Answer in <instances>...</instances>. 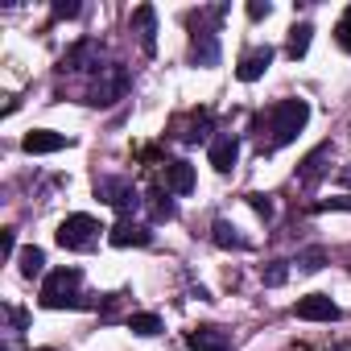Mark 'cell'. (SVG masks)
Returning a JSON list of instances; mask_svg holds the SVG:
<instances>
[{
  "label": "cell",
  "instance_id": "cell-17",
  "mask_svg": "<svg viewBox=\"0 0 351 351\" xmlns=\"http://www.w3.org/2000/svg\"><path fill=\"white\" fill-rule=\"evenodd\" d=\"M132 21H136V34H141V46L153 54V34H157V17H153V9L149 5H141L136 13H132Z\"/></svg>",
  "mask_w": 351,
  "mask_h": 351
},
{
  "label": "cell",
  "instance_id": "cell-13",
  "mask_svg": "<svg viewBox=\"0 0 351 351\" xmlns=\"http://www.w3.org/2000/svg\"><path fill=\"white\" fill-rule=\"evenodd\" d=\"M236 157H240V141H236L232 132H223V136L211 141V165H215L219 173H228V169L236 165Z\"/></svg>",
  "mask_w": 351,
  "mask_h": 351
},
{
  "label": "cell",
  "instance_id": "cell-4",
  "mask_svg": "<svg viewBox=\"0 0 351 351\" xmlns=\"http://www.w3.org/2000/svg\"><path fill=\"white\" fill-rule=\"evenodd\" d=\"M95 195H99V199H104L108 207H116V211H120L124 219H128V215H132V211H136V207L145 203V199L136 195V186H132L128 178H99V182H95Z\"/></svg>",
  "mask_w": 351,
  "mask_h": 351
},
{
  "label": "cell",
  "instance_id": "cell-11",
  "mask_svg": "<svg viewBox=\"0 0 351 351\" xmlns=\"http://www.w3.org/2000/svg\"><path fill=\"white\" fill-rule=\"evenodd\" d=\"M165 191L191 195V191H195V165H191V161H169V165H165Z\"/></svg>",
  "mask_w": 351,
  "mask_h": 351
},
{
  "label": "cell",
  "instance_id": "cell-2",
  "mask_svg": "<svg viewBox=\"0 0 351 351\" xmlns=\"http://www.w3.org/2000/svg\"><path fill=\"white\" fill-rule=\"evenodd\" d=\"M79 281H83V273H79V269H58V273H50V277H46V285H42V306H46V310H62V306H71V310L99 306V302L79 298V293H75V289H79Z\"/></svg>",
  "mask_w": 351,
  "mask_h": 351
},
{
  "label": "cell",
  "instance_id": "cell-26",
  "mask_svg": "<svg viewBox=\"0 0 351 351\" xmlns=\"http://www.w3.org/2000/svg\"><path fill=\"white\" fill-rule=\"evenodd\" d=\"M318 211H351V195L347 199H326V203H318Z\"/></svg>",
  "mask_w": 351,
  "mask_h": 351
},
{
  "label": "cell",
  "instance_id": "cell-25",
  "mask_svg": "<svg viewBox=\"0 0 351 351\" xmlns=\"http://www.w3.org/2000/svg\"><path fill=\"white\" fill-rule=\"evenodd\" d=\"M248 203H252V211H256L261 219H273V199H269V195H248Z\"/></svg>",
  "mask_w": 351,
  "mask_h": 351
},
{
  "label": "cell",
  "instance_id": "cell-20",
  "mask_svg": "<svg viewBox=\"0 0 351 351\" xmlns=\"http://www.w3.org/2000/svg\"><path fill=\"white\" fill-rule=\"evenodd\" d=\"M298 273H318L322 265H326V248H306V252H298Z\"/></svg>",
  "mask_w": 351,
  "mask_h": 351
},
{
  "label": "cell",
  "instance_id": "cell-8",
  "mask_svg": "<svg viewBox=\"0 0 351 351\" xmlns=\"http://www.w3.org/2000/svg\"><path fill=\"white\" fill-rule=\"evenodd\" d=\"M186 347L191 351H232V335L219 326H195L186 335Z\"/></svg>",
  "mask_w": 351,
  "mask_h": 351
},
{
  "label": "cell",
  "instance_id": "cell-10",
  "mask_svg": "<svg viewBox=\"0 0 351 351\" xmlns=\"http://www.w3.org/2000/svg\"><path fill=\"white\" fill-rule=\"evenodd\" d=\"M269 62H273V50H269V46L248 50V54L240 58V66H236V79H240V83H256V79L269 71Z\"/></svg>",
  "mask_w": 351,
  "mask_h": 351
},
{
  "label": "cell",
  "instance_id": "cell-18",
  "mask_svg": "<svg viewBox=\"0 0 351 351\" xmlns=\"http://www.w3.org/2000/svg\"><path fill=\"white\" fill-rule=\"evenodd\" d=\"M145 203H149V215H153L157 223H161V219H173V215H178V207H173V199H169V195H161V191H153V195H149Z\"/></svg>",
  "mask_w": 351,
  "mask_h": 351
},
{
  "label": "cell",
  "instance_id": "cell-5",
  "mask_svg": "<svg viewBox=\"0 0 351 351\" xmlns=\"http://www.w3.org/2000/svg\"><path fill=\"white\" fill-rule=\"evenodd\" d=\"M293 314H298V318H306V322H335L343 310H339L326 293H310V298H302V302L293 306Z\"/></svg>",
  "mask_w": 351,
  "mask_h": 351
},
{
  "label": "cell",
  "instance_id": "cell-15",
  "mask_svg": "<svg viewBox=\"0 0 351 351\" xmlns=\"http://www.w3.org/2000/svg\"><path fill=\"white\" fill-rule=\"evenodd\" d=\"M211 240H215L219 248H232V252H248V248H252V244H248V236H240V228H236V223H228V219H215Z\"/></svg>",
  "mask_w": 351,
  "mask_h": 351
},
{
  "label": "cell",
  "instance_id": "cell-22",
  "mask_svg": "<svg viewBox=\"0 0 351 351\" xmlns=\"http://www.w3.org/2000/svg\"><path fill=\"white\" fill-rule=\"evenodd\" d=\"M128 330H132V335H157V330H161V318H157V314H132V318H128Z\"/></svg>",
  "mask_w": 351,
  "mask_h": 351
},
{
  "label": "cell",
  "instance_id": "cell-14",
  "mask_svg": "<svg viewBox=\"0 0 351 351\" xmlns=\"http://www.w3.org/2000/svg\"><path fill=\"white\" fill-rule=\"evenodd\" d=\"M21 145H25V153H58V149H66L71 141H66L62 132H50V128H34V132H29Z\"/></svg>",
  "mask_w": 351,
  "mask_h": 351
},
{
  "label": "cell",
  "instance_id": "cell-28",
  "mask_svg": "<svg viewBox=\"0 0 351 351\" xmlns=\"http://www.w3.org/2000/svg\"><path fill=\"white\" fill-rule=\"evenodd\" d=\"M269 13H273L269 5H248V17H252V21H261V17H269Z\"/></svg>",
  "mask_w": 351,
  "mask_h": 351
},
{
  "label": "cell",
  "instance_id": "cell-23",
  "mask_svg": "<svg viewBox=\"0 0 351 351\" xmlns=\"http://www.w3.org/2000/svg\"><path fill=\"white\" fill-rule=\"evenodd\" d=\"M335 42H339V46L351 54V9H347V13H343V21L335 25Z\"/></svg>",
  "mask_w": 351,
  "mask_h": 351
},
{
  "label": "cell",
  "instance_id": "cell-1",
  "mask_svg": "<svg viewBox=\"0 0 351 351\" xmlns=\"http://www.w3.org/2000/svg\"><path fill=\"white\" fill-rule=\"evenodd\" d=\"M310 120V104L306 99H281L273 112H269V141L261 145V153H273L281 145H289Z\"/></svg>",
  "mask_w": 351,
  "mask_h": 351
},
{
  "label": "cell",
  "instance_id": "cell-12",
  "mask_svg": "<svg viewBox=\"0 0 351 351\" xmlns=\"http://www.w3.org/2000/svg\"><path fill=\"white\" fill-rule=\"evenodd\" d=\"M191 58H195L199 66H219V38H215L211 29H199L195 42H191Z\"/></svg>",
  "mask_w": 351,
  "mask_h": 351
},
{
  "label": "cell",
  "instance_id": "cell-21",
  "mask_svg": "<svg viewBox=\"0 0 351 351\" xmlns=\"http://www.w3.org/2000/svg\"><path fill=\"white\" fill-rule=\"evenodd\" d=\"M17 261H21V273H25V277H38L42 265H46V252H42V248H21Z\"/></svg>",
  "mask_w": 351,
  "mask_h": 351
},
{
  "label": "cell",
  "instance_id": "cell-29",
  "mask_svg": "<svg viewBox=\"0 0 351 351\" xmlns=\"http://www.w3.org/2000/svg\"><path fill=\"white\" fill-rule=\"evenodd\" d=\"M339 182H343V186H351V169H343V173H339Z\"/></svg>",
  "mask_w": 351,
  "mask_h": 351
},
{
  "label": "cell",
  "instance_id": "cell-9",
  "mask_svg": "<svg viewBox=\"0 0 351 351\" xmlns=\"http://www.w3.org/2000/svg\"><path fill=\"white\" fill-rule=\"evenodd\" d=\"M326 161H330V141H322L318 149L306 153V161H302V169H298V182H302V186H314L322 173H326Z\"/></svg>",
  "mask_w": 351,
  "mask_h": 351
},
{
  "label": "cell",
  "instance_id": "cell-3",
  "mask_svg": "<svg viewBox=\"0 0 351 351\" xmlns=\"http://www.w3.org/2000/svg\"><path fill=\"white\" fill-rule=\"evenodd\" d=\"M99 223L91 219V215H66L62 223H58V244L66 248V252H91L95 244H99Z\"/></svg>",
  "mask_w": 351,
  "mask_h": 351
},
{
  "label": "cell",
  "instance_id": "cell-6",
  "mask_svg": "<svg viewBox=\"0 0 351 351\" xmlns=\"http://www.w3.org/2000/svg\"><path fill=\"white\" fill-rule=\"evenodd\" d=\"M173 136L182 145H199L211 136V112H191L186 120H173Z\"/></svg>",
  "mask_w": 351,
  "mask_h": 351
},
{
  "label": "cell",
  "instance_id": "cell-24",
  "mask_svg": "<svg viewBox=\"0 0 351 351\" xmlns=\"http://www.w3.org/2000/svg\"><path fill=\"white\" fill-rule=\"evenodd\" d=\"M261 277H265V285H281V281L289 277V269H285V261H273V265H269Z\"/></svg>",
  "mask_w": 351,
  "mask_h": 351
},
{
  "label": "cell",
  "instance_id": "cell-27",
  "mask_svg": "<svg viewBox=\"0 0 351 351\" xmlns=\"http://www.w3.org/2000/svg\"><path fill=\"white\" fill-rule=\"evenodd\" d=\"M79 13V5H54V17L62 21V17H75Z\"/></svg>",
  "mask_w": 351,
  "mask_h": 351
},
{
  "label": "cell",
  "instance_id": "cell-16",
  "mask_svg": "<svg viewBox=\"0 0 351 351\" xmlns=\"http://www.w3.org/2000/svg\"><path fill=\"white\" fill-rule=\"evenodd\" d=\"M99 54V46L95 42H79L66 58H62V71H91V66H99V62H91Z\"/></svg>",
  "mask_w": 351,
  "mask_h": 351
},
{
  "label": "cell",
  "instance_id": "cell-19",
  "mask_svg": "<svg viewBox=\"0 0 351 351\" xmlns=\"http://www.w3.org/2000/svg\"><path fill=\"white\" fill-rule=\"evenodd\" d=\"M310 34H314L310 25H293V29H289V46H285V54H289L293 62H298V58L310 50Z\"/></svg>",
  "mask_w": 351,
  "mask_h": 351
},
{
  "label": "cell",
  "instance_id": "cell-7",
  "mask_svg": "<svg viewBox=\"0 0 351 351\" xmlns=\"http://www.w3.org/2000/svg\"><path fill=\"white\" fill-rule=\"evenodd\" d=\"M108 240L116 244V248H145V244H153V232L145 228V223H132V219H120L112 232H108Z\"/></svg>",
  "mask_w": 351,
  "mask_h": 351
}]
</instances>
